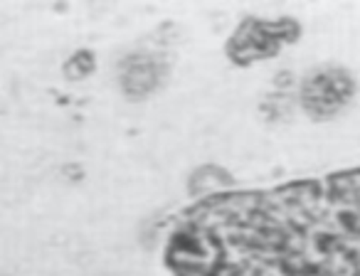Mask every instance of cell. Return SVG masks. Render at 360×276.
<instances>
[{"label": "cell", "mask_w": 360, "mask_h": 276, "mask_svg": "<svg viewBox=\"0 0 360 276\" xmlns=\"http://www.w3.org/2000/svg\"><path fill=\"white\" fill-rule=\"evenodd\" d=\"M355 94V79L340 67H321L301 84V106L316 121L338 116Z\"/></svg>", "instance_id": "7a4b0ae2"}, {"label": "cell", "mask_w": 360, "mask_h": 276, "mask_svg": "<svg viewBox=\"0 0 360 276\" xmlns=\"http://www.w3.org/2000/svg\"><path fill=\"white\" fill-rule=\"evenodd\" d=\"M94 72V55L91 52H75L72 55V60L65 65V74L67 79H84L86 74H91Z\"/></svg>", "instance_id": "277c9868"}, {"label": "cell", "mask_w": 360, "mask_h": 276, "mask_svg": "<svg viewBox=\"0 0 360 276\" xmlns=\"http://www.w3.org/2000/svg\"><path fill=\"white\" fill-rule=\"evenodd\" d=\"M299 22H294L291 18H284V20L276 22L247 18L235 30V35H232L230 45H227V55L235 62H240V65H250L255 60L274 57L284 42L299 40Z\"/></svg>", "instance_id": "6da1fadb"}, {"label": "cell", "mask_w": 360, "mask_h": 276, "mask_svg": "<svg viewBox=\"0 0 360 276\" xmlns=\"http://www.w3.org/2000/svg\"><path fill=\"white\" fill-rule=\"evenodd\" d=\"M165 77V67L155 57L141 55L131 57L124 65V91L129 96H146L160 84Z\"/></svg>", "instance_id": "3957f363"}]
</instances>
